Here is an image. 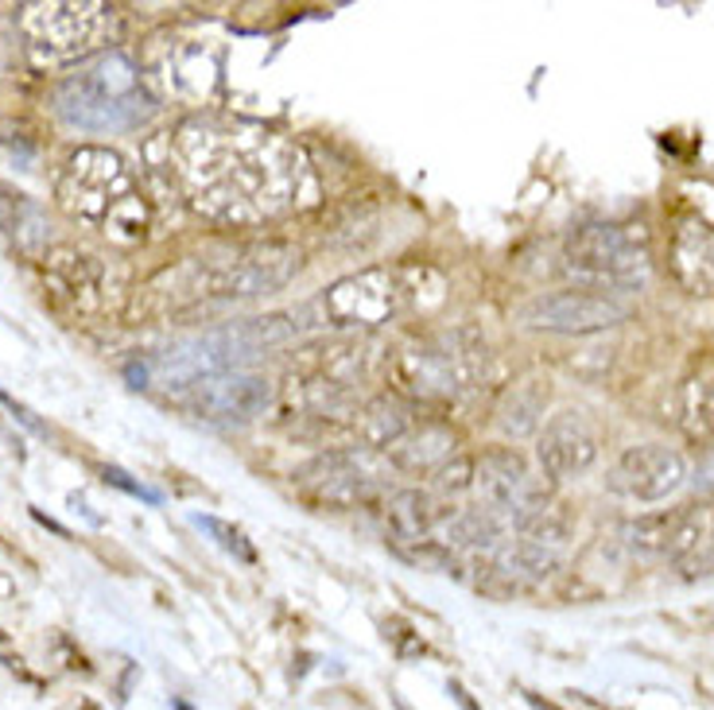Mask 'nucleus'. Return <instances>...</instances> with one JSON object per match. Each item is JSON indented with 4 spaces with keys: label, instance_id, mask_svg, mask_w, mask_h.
I'll list each match as a JSON object with an SVG mask.
<instances>
[{
    "label": "nucleus",
    "instance_id": "f257e3e1",
    "mask_svg": "<svg viewBox=\"0 0 714 710\" xmlns=\"http://www.w3.org/2000/svg\"><path fill=\"white\" fill-rule=\"evenodd\" d=\"M152 187L218 226H264L314 194V171L296 140L253 121L187 117L140 147Z\"/></svg>",
    "mask_w": 714,
    "mask_h": 710
},
{
    "label": "nucleus",
    "instance_id": "f03ea898",
    "mask_svg": "<svg viewBox=\"0 0 714 710\" xmlns=\"http://www.w3.org/2000/svg\"><path fill=\"white\" fill-rule=\"evenodd\" d=\"M59 206L74 222L117 245H136L152 229V202L136 171L114 147H79L59 175Z\"/></svg>",
    "mask_w": 714,
    "mask_h": 710
},
{
    "label": "nucleus",
    "instance_id": "7ed1b4c3",
    "mask_svg": "<svg viewBox=\"0 0 714 710\" xmlns=\"http://www.w3.org/2000/svg\"><path fill=\"white\" fill-rule=\"evenodd\" d=\"M55 114L82 132H132L156 114V97L124 51H105L82 62L55 86Z\"/></svg>",
    "mask_w": 714,
    "mask_h": 710
},
{
    "label": "nucleus",
    "instance_id": "20e7f679",
    "mask_svg": "<svg viewBox=\"0 0 714 710\" xmlns=\"http://www.w3.org/2000/svg\"><path fill=\"white\" fill-rule=\"evenodd\" d=\"M389 377L412 404H447L489 381V346L471 327L424 334L392 354Z\"/></svg>",
    "mask_w": 714,
    "mask_h": 710
},
{
    "label": "nucleus",
    "instance_id": "39448f33",
    "mask_svg": "<svg viewBox=\"0 0 714 710\" xmlns=\"http://www.w3.org/2000/svg\"><path fill=\"white\" fill-rule=\"evenodd\" d=\"M304 334V322L296 311H276V315H257V319H234L226 327L206 330L202 339H191L183 346L167 350V357H156V369L171 392L191 384L194 377L206 372H229L241 365L257 362V357L284 350Z\"/></svg>",
    "mask_w": 714,
    "mask_h": 710
},
{
    "label": "nucleus",
    "instance_id": "423d86ee",
    "mask_svg": "<svg viewBox=\"0 0 714 710\" xmlns=\"http://www.w3.org/2000/svg\"><path fill=\"white\" fill-rule=\"evenodd\" d=\"M563 264L575 287L629 295L648 280V237L641 226L586 222L567 234Z\"/></svg>",
    "mask_w": 714,
    "mask_h": 710
},
{
    "label": "nucleus",
    "instance_id": "0eeeda50",
    "mask_svg": "<svg viewBox=\"0 0 714 710\" xmlns=\"http://www.w3.org/2000/svg\"><path fill=\"white\" fill-rule=\"evenodd\" d=\"M621 544L633 555L668 559L691 579L714 575V497L629 520L621 529Z\"/></svg>",
    "mask_w": 714,
    "mask_h": 710
},
{
    "label": "nucleus",
    "instance_id": "6e6552de",
    "mask_svg": "<svg viewBox=\"0 0 714 710\" xmlns=\"http://www.w3.org/2000/svg\"><path fill=\"white\" fill-rule=\"evenodd\" d=\"M412 307V287L401 272L389 269H366L354 276L338 280L326 287L314 304L299 307V322L304 330L331 327V330H373L396 319Z\"/></svg>",
    "mask_w": 714,
    "mask_h": 710
},
{
    "label": "nucleus",
    "instance_id": "1a4fd4ad",
    "mask_svg": "<svg viewBox=\"0 0 714 710\" xmlns=\"http://www.w3.org/2000/svg\"><path fill=\"white\" fill-rule=\"evenodd\" d=\"M20 32L35 67H67L102 51L117 32V16L105 4H24Z\"/></svg>",
    "mask_w": 714,
    "mask_h": 710
},
{
    "label": "nucleus",
    "instance_id": "9d476101",
    "mask_svg": "<svg viewBox=\"0 0 714 710\" xmlns=\"http://www.w3.org/2000/svg\"><path fill=\"white\" fill-rule=\"evenodd\" d=\"M304 269V252L288 241H257L234 249L222 264L194 272V284L187 287V295L194 299H261L279 287H288L296 280V272Z\"/></svg>",
    "mask_w": 714,
    "mask_h": 710
},
{
    "label": "nucleus",
    "instance_id": "9b49d317",
    "mask_svg": "<svg viewBox=\"0 0 714 710\" xmlns=\"http://www.w3.org/2000/svg\"><path fill=\"white\" fill-rule=\"evenodd\" d=\"M389 459L369 447H338V451L314 454L296 470V485L311 501L331 509H357L389 489Z\"/></svg>",
    "mask_w": 714,
    "mask_h": 710
},
{
    "label": "nucleus",
    "instance_id": "f8f14e48",
    "mask_svg": "<svg viewBox=\"0 0 714 710\" xmlns=\"http://www.w3.org/2000/svg\"><path fill=\"white\" fill-rule=\"evenodd\" d=\"M474 497L481 509L513 524L516 532L524 520L551 505V477L540 466H532L521 451L497 447V451L481 454L474 466Z\"/></svg>",
    "mask_w": 714,
    "mask_h": 710
},
{
    "label": "nucleus",
    "instance_id": "ddd939ff",
    "mask_svg": "<svg viewBox=\"0 0 714 710\" xmlns=\"http://www.w3.org/2000/svg\"><path fill=\"white\" fill-rule=\"evenodd\" d=\"M629 315H633V304H629L626 295L594 292V287H563V292L536 295L521 311V322L532 330H548V334L583 339V334L614 330Z\"/></svg>",
    "mask_w": 714,
    "mask_h": 710
},
{
    "label": "nucleus",
    "instance_id": "4468645a",
    "mask_svg": "<svg viewBox=\"0 0 714 710\" xmlns=\"http://www.w3.org/2000/svg\"><path fill=\"white\" fill-rule=\"evenodd\" d=\"M175 397L202 419H214V424H249V419L264 416V407L272 404V384L264 381L261 372L229 369V372L194 377Z\"/></svg>",
    "mask_w": 714,
    "mask_h": 710
},
{
    "label": "nucleus",
    "instance_id": "2eb2a0df",
    "mask_svg": "<svg viewBox=\"0 0 714 710\" xmlns=\"http://www.w3.org/2000/svg\"><path fill=\"white\" fill-rule=\"evenodd\" d=\"M688 482V462H683L680 451H671L664 442H636V447H626L618 454V462L606 474V485H610L618 497H629V501H664L671 497L680 485Z\"/></svg>",
    "mask_w": 714,
    "mask_h": 710
},
{
    "label": "nucleus",
    "instance_id": "dca6fc26",
    "mask_svg": "<svg viewBox=\"0 0 714 710\" xmlns=\"http://www.w3.org/2000/svg\"><path fill=\"white\" fill-rule=\"evenodd\" d=\"M598 454H602L598 424L586 416L583 407H563L559 416H551L544 424L540 439H536V466L551 482L586 474L598 462Z\"/></svg>",
    "mask_w": 714,
    "mask_h": 710
},
{
    "label": "nucleus",
    "instance_id": "f3484780",
    "mask_svg": "<svg viewBox=\"0 0 714 710\" xmlns=\"http://www.w3.org/2000/svg\"><path fill=\"white\" fill-rule=\"evenodd\" d=\"M451 512L454 501L427 494V489H401V494H392L389 505H384L392 544H401L412 559H427V564H443V567H447V555L436 547V540Z\"/></svg>",
    "mask_w": 714,
    "mask_h": 710
},
{
    "label": "nucleus",
    "instance_id": "a211bd4d",
    "mask_svg": "<svg viewBox=\"0 0 714 710\" xmlns=\"http://www.w3.org/2000/svg\"><path fill=\"white\" fill-rule=\"evenodd\" d=\"M373 365H377V342L334 339V342H323V346L304 350V357H299L291 369L311 377V381H323V384H331V389L357 397V384L373 372Z\"/></svg>",
    "mask_w": 714,
    "mask_h": 710
},
{
    "label": "nucleus",
    "instance_id": "6ab92c4d",
    "mask_svg": "<svg viewBox=\"0 0 714 710\" xmlns=\"http://www.w3.org/2000/svg\"><path fill=\"white\" fill-rule=\"evenodd\" d=\"M668 269L676 284L691 295H714V226L703 217H680L671 229L668 245Z\"/></svg>",
    "mask_w": 714,
    "mask_h": 710
},
{
    "label": "nucleus",
    "instance_id": "aec40b11",
    "mask_svg": "<svg viewBox=\"0 0 714 710\" xmlns=\"http://www.w3.org/2000/svg\"><path fill=\"white\" fill-rule=\"evenodd\" d=\"M44 260H47L44 269H47V276H51V284L59 287V292H67L82 311H102V307L109 304L114 284H109V272H105V264L97 257L74 252V249H55L51 257H44Z\"/></svg>",
    "mask_w": 714,
    "mask_h": 710
},
{
    "label": "nucleus",
    "instance_id": "412c9836",
    "mask_svg": "<svg viewBox=\"0 0 714 710\" xmlns=\"http://www.w3.org/2000/svg\"><path fill=\"white\" fill-rule=\"evenodd\" d=\"M454 447H459V435L451 431L439 419H419L404 439H396L384 451L392 470H404V474H436L443 462L454 459Z\"/></svg>",
    "mask_w": 714,
    "mask_h": 710
},
{
    "label": "nucleus",
    "instance_id": "4be33fe9",
    "mask_svg": "<svg viewBox=\"0 0 714 710\" xmlns=\"http://www.w3.org/2000/svg\"><path fill=\"white\" fill-rule=\"evenodd\" d=\"M416 424H419L416 404L396 397V392H381V397H373L369 404L357 407V416H354V431H357V439H361V447L381 451V454L389 451L396 439H404Z\"/></svg>",
    "mask_w": 714,
    "mask_h": 710
},
{
    "label": "nucleus",
    "instance_id": "5701e85b",
    "mask_svg": "<svg viewBox=\"0 0 714 710\" xmlns=\"http://www.w3.org/2000/svg\"><path fill=\"white\" fill-rule=\"evenodd\" d=\"M548 381L540 377H521L516 384H509L497 400V427L513 439H528V435L540 431L544 424V407H548Z\"/></svg>",
    "mask_w": 714,
    "mask_h": 710
},
{
    "label": "nucleus",
    "instance_id": "b1692460",
    "mask_svg": "<svg viewBox=\"0 0 714 710\" xmlns=\"http://www.w3.org/2000/svg\"><path fill=\"white\" fill-rule=\"evenodd\" d=\"M676 419H680V431L691 442H703L714 447V365L699 369L695 377L680 384V397H676Z\"/></svg>",
    "mask_w": 714,
    "mask_h": 710
},
{
    "label": "nucleus",
    "instance_id": "393cba45",
    "mask_svg": "<svg viewBox=\"0 0 714 710\" xmlns=\"http://www.w3.org/2000/svg\"><path fill=\"white\" fill-rule=\"evenodd\" d=\"M0 234L9 237L16 249L32 252L47 241V214L44 206H35L27 194L0 187Z\"/></svg>",
    "mask_w": 714,
    "mask_h": 710
},
{
    "label": "nucleus",
    "instance_id": "a878e982",
    "mask_svg": "<svg viewBox=\"0 0 714 710\" xmlns=\"http://www.w3.org/2000/svg\"><path fill=\"white\" fill-rule=\"evenodd\" d=\"M474 466H478V459H471V454H454L451 462H443L431 474L436 477V494L447 497V501H454L462 494H474Z\"/></svg>",
    "mask_w": 714,
    "mask_h": 710
},
{
    "label": "nucleus",
    "instance_id": "bb28decb",
    "mask_svg": "<svg viewBox=\"0 0 714 710\" xmlns=\"http://www.w3.org/2000/svg\"><path fill=\"white\" fill-rule=\"evenodd\" d=\"M194 524L199 529H206L210 536H218V544L226 547V552H234L237 559H245V564H253L257 559V552L249 544H245V536L234 529V524H226V520H218V517H194Z\"/></svg>",
    "mask_w": 714,
    "mask_h": 710
},
{
    "label": "nucleus",
    "instance_id": "cd10ccee",
    "mask_svg": "<svg viewBox=\"0 0 714 710\" xmlns=\"http://www.w3.org/2000/svg\"><path fill=\"white\" fill-rule=\"evenodd\" d=\"M102 474H105V482H109V485H117V489H124V494H132V497H144V501H159V494H156V489H148V485L132 482V477L124 474V470H117V466H105Z\"/></svg>",
    "mask_w": 714,
    "mask_h": 710
},
{
    "label": "nucleus",
    "instance_id": "c85d7f7f",
    "mask_svg": "<svg viewBox=\"0 0 714 710\" xmlns=\"http://www.w3.org/2000/svg\"><path fill=\"white\" fill-rule=\"evenodd\" d=\"M0 404L9 407L12 416H16V419H20V424H24V427H27V431H35V435H47V427H44V424H39V419H35V416H32V412H27V407H24V404H16V400H12V397H9V392H0Z\"/></svg>",
    "mask_w": 714,
    "mask_h": 710
},
{
    "label": "nucleus",
    "instance_id": "c756f323",
    "mask_svg": "<svg viewBox=\"0 0 714 710\" xmlns=\"http://www.w3.org/2000/svg\"><path fill=\"white\" fill-rule=\"evenodd\" d=\"M695 485H699V489H706V494L714 497V447H706L703 462H699V470H695Z\"/></svg>",
    "mask_w": 714,
    "mask_h": 710
},
{
    "label": "nucleus",
    "instance_id": "7c9ffc66",
    "mask_svg": "<svg viewBox=\"0 0 714 710\" xmlns=\"http://www.w3.org/2000/svg\"><path fill=\"white\" fill-rule=\"evenodd\" d=\"M171 707H175V710H191V707H187L183 699H171Z\"/></svg>",
    "mask_w": 714,
    "mask_h": 710
}]
</instances>
